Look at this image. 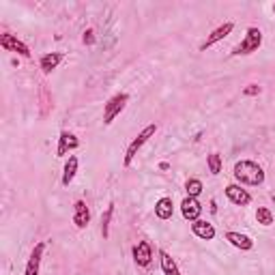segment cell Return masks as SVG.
<instances>
[{
  "label": "cell",
  "mask_w": 275,
  "mask_h": 275,
  "mask_svg": "<svg viewBox=\"0 0 275 275\" xmlns=\"http://www.w3.org/2000/svg\"><path fill=\"white\" fill-rule=\"evenodd\" d=\"M234 179L245 185H262L264 183V170L256 164V161L243 159L234 166Z\"/></svg>",
  "instance_id": "obj_1"
},
{
  "label": "cell",
  "mask_w": 275,
  "mask_h": 275,
  "mask_svg": "<svg viewBox=\"0 0 275 275\" xmlns=\"http://www.w3.org/2000/svg\"><path fill=\"white\" fill-rule=\"evenodd\" d=\"M260 45H262V33L256 26H252V28H247L245 39L232 49V54L234 56H245V54H252V52H258Z\"/></svg>",
  "instance_id": "obj_2"
},
{
  "label": "cell",
  "mask_w": 275,
  "mask_h": 275,
  "mask_svg": "<svg viewBox=\"0 0 275 275\" xmlns=\"http://www.w3.org/2000/svg\"><path fill=\"white\" fill-rule=\"evenodd\" d=\"M155 131H157V125H148V127H144L140 131L138 138L131 140V144L127 146V153H125V166H131V161H134V157L138 155V151L144 146L153 136H155Z\"/></svg>",
  "instance_id": "obj_3"
},
{
  "label": "cell",
  "mask_w": 275,
  "mask_h": 275,
  "mask_svg": "<svg viewBox=\"0 0 275 275\" xmlns=\"http://www.w3.org/2000/svg\"><path fill=\"white\" fill-rule=\"evenodd\" d=\"M127 101H129V95H127V93H118V95H114V97L108 101L106 110H104V123H106V125H112V120H114V118L120 114V112L125 110Z\"/></svg>",
  "instance_id": "obj_4"
},
{
  "label": "cell",
  "mask_w": 275,
  "mask_h": 275,
  "mask_svg": "<svg viewBox=\"0 0 275 275\" xmlns=\"http://www.w3.org/2000/svg\"><path fill=\"white\" fill-rule=\"evenodd\" d=\"M0 45H3L5 49H9V52H15V54L24 56V58H30V49H28V45H26V43H22V41H19L17 37L9 35V33L0 35Z\"/></svg>",
  "instance_id": "obj_5"
},
{
  "label": "cell",
  "mask_w": 275,
  "mask_h": 275,
  "mask_svg": "<svg viewBox=\"0 0 275 275\" xmlns=\"http://www.w3.org/2000/svg\"><path fill=\"white\" fill-rule=\"evenodd\" d=\"M232 28H234L232 22H226V24H221L219 28H215V30H213V33L207 37V41L200 45V52H205V49H209L211 45H215L217 41H221V39H226V37L232 33Z\"/></svg>",
  "instance_id": "obj_6"
},
{
  "label": "cell",
  "mask_w": 275,
  "mask_h": 275,
  "mask_svg": "<svg viewBox=\"0 0 275 275\" xmlns=\"http://www.w3.org/2000/svg\"><path fill=\"white\" fill-rule=\"evenodd\" d=\"M181 213H183V217L189 219V221H196L200 219V213H202V205L196 200V198H185L181 202Z\"/></svg>",
  "instance_id": "obj_7"
},
{
  "label": "cell",
  "mask_w": 275,
  "mask_h": 275,
  "mask_svg": "<svg viewBox=\"0 0 275 275\" xmlns=\"http://www.w3.org/2000/svg\"><path fill=\"white\" fill-rule=\"evenodd\" d=\"M153 258V249H151V243L148 241H140L138 245L134 247V260L138 267H148Z\"/></svg>",
  "instance_id": "obj_8"
},
{
  "label": "cell",
  "mask_w": 275,
  "mask_h": 275,
  "mask_svg": "<svg viewBox=\"0 0 275 275\" xmlns=\"http://www.w3.org/2000/svg\"><path fill=\"white\" fill-rule=\"evenodd\" d=\"M88 221H90V211L86 207V202L84 200H78L76 205H73V223H76L78 228H86Z\"/></svg>",
  "instance_id": "obj_9"
},
{
  "label": "cell",
  "mask_w": 275,
  "mask_h": 275,
  "mask_svg": "<svg viewBox=\"0 0 275 275\" xmlns=\"http://www.w3.org/2000/svg\"><path fill=\"white\" fill-rule=\"evenodd\" d=\"M191 230H193V234H196L198 239H202V241L215 239V228H213V223H209V221H202V219L191 221Z\"/></svg>",
  "instance_id": "obj_10"
},
{
  "label": "cell",
  "mask_w": 275,
  "mask_h": 275,
  "mask_svg": "<svg viewBox=\"0 0 275 275\" xmlns=\"http://www.w3.org/2000/svg\"><path fill=\"white\" fill-rule=\"evenodd\" d=\"M226 196L230 202H234V205H239V207H245L252 202V196L245 191V189H241L239 185H228L226 187Z\"/></svg>",
  "instance_id": "obj_11"
},
{
  "label": "cell",
  "mask_w": 275,
  "mask_h": 275,
  "mask_svg": "<svg viewBox=\"0 0 275 275\" xmlns=\"http://www.w3.org/2000/svg\"><path fill=\"white\" fill-rule=\"evenodd\" d=\"M43 249H45V243H37L35 245L33 254L28 258V264H26V275H39V264H41Z\"/></svg>",
  "instance_id": "obj_12"
},
{
  "label": "cell",
  "mask_w": 275,
  "mask_h": 275,
  "mask_svg": "<svg viewBox=\"0 0 275 275\" xmlns=\"http://www.w3.org/2000/svg\"><path fill=\"white\" fill-rule=\"evenodd\" d=\"M226 241L230 243V245L243 249V252H249L254 247V241L247 237V234H241V232H226Z\"/></svg>",
  "instance_id": "obj_13"
},
{
  "label": "cell",
  "mask_w": 275,
  "mask_h": 275,
  "mask_svg": "<svg viewBox=\"0 0 275 275\" xmlns=\"http://www.w3.org/2000/svg\"><path fill=\"white\" fill-rule=\"evenodd\" d=\"M73 148H78V138L73 136V134H69V131H63L60 134V138H58V157H65L69 151H73Z\"/></svg>",
  "instance_id": "obj_14"
},
{
  "label": "cell",
  "mask_w": 275,
  "mask_h": 275,
  "mask_svg": "<svg viewBox=\"0 0 275 275\" xmlns=\"http://www.w3.org/2000/svg\"><path fill=\"white\" fill-rule=\"evenodd\" d=\"M65 58L63 52H52V54H43L41 56V69H43V73H52V71L60 65V60Z\"/></svg>",
  "instance_id": "obj_15"
},
{
  "label": "cell",
  "mask_w": 275,
  "mask_h": 275,
  "mask_svg": "<svg viewBox=\"0 0 275 275\" xmlns=\"http://www.w3.org/2000/svg\"><path fill=\"white\" fill-rule=\"evenodd\" d=\"M159 260H161V271H164V275H181L179 264L174 262V258H172L168 252L161 249L159 252Z\"/></svg>",
  "instance_id": "obj_16"
},
{
  "label": "cell",
  "mask_w": 275,
  "mask_h": 275,
  "mask_svg": "<svg viewBox=\"0 0 275 275\" xmlns=\"http://www.w3.org/2000/svg\"><path fill=\"white\" fill-rule=\"evenodd\" d=\"M172 213H174V207H172V198H159L155 202V215L159 219H170Z\"/></svg>",
  "instance_id": "obj_17"
},
{
  "label": "cell",
  "mask_w": 275,
  "mask_h": 275,
  "mask_svg": "<svg viewBox=\"0 0 275 275\" xmlns=\"http://www.w3.org/2000/svg\"><path fill=\"white\" fill-rule=\"evenodd\" d=\"M76 172H78V157H76V155H71V157L67 159V164H65V172H63V185H69V183L73 181Z\"/></svg>",
  "instance_id": "obj_18"
},
{
  "label": "cell",
  "mask_w": 275,
  "mask_h": 275,
  "mask_svg": "<svg viewBox=\"0 0 275 275\" xmlns=\"http://www.w3.org/2000/svg\"><path fill=\"white\" fill-rule=\"evenodd\" d=\"M256 221L262 223V226H271V223H273V213H271V209L258 207V211H256Z\"/></svg>",
  "instance_id": "obj_19"
},
{
  "label": "cell",
  "mask_w": 275,
  "mask_h": 275,
  "mask_svg": "<svg viewBox=\"0 0 275 275\" xmlns=\"http://www.w3.org/2000/svg\"><path fill=\"white\" fill-rule=\"evenodd\" d=\"M207 164H209L211 174H219V172H221V157H219V153H211L209 159H207Z\"/></svg>",
  "instance_id": "obj_20"
},
{
  "label": "cell",
  "mask_w": 275,
  "mask_h": 275,
  "mask_svg": "<svg viewBox=\"0 0 275 275\" xmlns=\"http://www.w3.org/2000/svg\"><path fill=\"white\" fill-rule=\"evenodd\" d=\"M185 189L189 193V198H196V196H200V191H202V183L198 179H189L185 183Z\"/></svg>",
  "instance_id": "obj_21"
},
{
  "label": "cell",
  "mask_w": 275,
  "mask_h": 275,
  "mask_svg": "<svg viewBox=\"0 0 275 275\" xmlns=\"http://www.w3.org/2000/svg\"><path fill=\"white\" fill-rule=\"evenodd\" d=\"M112 213H114V205H110L108 209H106V213H104V217H101V232H104V237H108L110 234V219H112Z\"/></svg>",
  "instance_id": "obj_22"
},
{
  "label": "cell",
  "mask_w": 275,
  "mask_h": 275,
  "mask_svg": "<svg viewBox=\"0 0 275 275\" xmlns=\"http://www.w3.org/2000/svg\"><path fill=\"white\" fill-rule=\"evenodd\" d=\"M243 95H249V97L260 95V86H258V84H249L245 90H243Z\"/></svg>",
  "instance_id": "obj_23"
},
{
  "label": "cell",
  "mask_w": 275,
  "mask_h": 275,
  "mask_svg": "<svg viewBox=\"0 0 275 275\" xmlns=\"http://www.w3.org/2000/svg\"><path fill=\"white\" fill-rule=\"evenodd\" d=\"M82 41L86 43V45H93L95 43V33H93V30H86V33H84V37H82Z\"/></svg>",
  "instance_id": "obj_24"
},
{
  "label": "cell",
  "mask_w": 275,
  "mask_h": 275,
  "mask_svg": "<svg viewBox=\"0 0 275 275\" xmlns=\"http://www.w3.org/2000/svg\"><path fill=\"white\" fill-rule=\"evenodd\" d=\"M273 13H275V5H273Z\"/></svg>",
  "instance_id": "obj_25"
}]
</instances>
